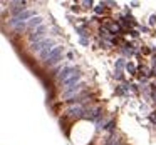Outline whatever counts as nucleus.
Segmentation results:
<instances>
[{"label": "nucleus", "mask_w": 156, "mask_h": 145, "mask_svg": "<svg viewBox=\"0 0 156 145\" xmlns=\"http://www.w3.org/2000/svg\"><path fill=\"white\" fill-rule=\"evenodd\" d=\"M42 25H44V18H42L41 15H35L34 18H30V20L27 22V28H32V30L42 27Z\"/></svg>", "instance_id": "obj_3"}, {"label": "nucleus", "mask_w": 156, "mask_h": 145, "mask_svg": "<svg viewBox=\"0 0 156 145\" xmlns=\"http://www.w3.org/2000/svg\"><path fill=\"white\" fill-rule=\"evenodd\" d=\"M114 125H116V124H114V120H111L108 125H106L104 130H108V132H114Z\"/></svg>", "instance_id": "obj_7"}, {"label": "nucleus", "mask_w": 156, "mask_h": 145, "mask_svg": "<svg viewBox=\"0 0 156 145\" xmlns=\"http://www.w3.org/2000/svg\"><path fill=\"white\" fill-rule=\"evenodd\" d=\"M154 22H156V17H154V15H153V17H151V20H149V24L153 25V24H154Z\"/></svg>", "instance_id": "obj_12"}, {"label": "nucleus", "mask_w": 156, "mask_h": 145, "mask_svg": "<svg viewBox=\"0 0 156 145\" xmlns=\"http://www.w3.org/2000/svg\"><path fill=\"white\" fill-rule=\"evenodd\" d=\"M104 10H106V7H104V4H102V2H101V4L98 5V7H94V12H96V14H98V15L104 14Z\"/></svg>", "instance_id": "obj_6"}, {"label": "nucleus", "mask_w": 156, "mask_h": 145, "mask_svg": "<svg viewBox=\"0 0 156 145\" xmlns=\"http://www.w3.org/2000/svg\"><path fill=\"white\" fill-rule=\"evenodd\" d=\"M149 118H151V122H153V124H156V112H153V114H151V117H149Z\"/></svg>", "instance_id": "obj_11"}, {"label": "nucleus", "mask_w": 156, "mask_h": 145, "mask_svg": "<svg viewBox=\"0 0 156 145\" xmlns=\"http://www.w3.org/2000/svg\"><path fill=\"white\" fill-rule=\"evenodd\" d=\"M62 55H64V48H62L61 45H57V47L51 52V55H49V58L45 62H47L49 65H54V64H57V62L62 58Z\"/></svg>", "instance_id": "obj_2"}, {"label": "nucleus", "mask_w": 156, "mask_h": 145, "mask_svg": "<svg viewBox=\"0 0 156 145\" xmlns=\"http://www.w3.org/2000/svg\"><path fill=\"white\" fill-rule=\"evenodd\" d=\"M114 78H118V80H122V70H114Z\"/></svg>", "instance_id": "obj_8"}, {"label": "nucleus", "mask_w": 156, "mask_h": 145, "mask_svg": "<svg viewBox=\"0 0 156 145\" xmlns=\"http://www.w3.org/2000/svg\"><path fill=\"white\" fill-rule=\"evenodd\" d=\"M126 65H128V62H126L124 58H119V60L116 62V70H122V68H126Z\"/></svg>", "instance_id": "obj_5"}, {"label": "nucleus", "mask_w": 156, "mask_h": 145, "mask_svg": "<svg viewBox=\"0 0 156 145\" xmlns=\"http://www.w3.org/2000/svg\"><path fill=\"white\" fill-rule=\"evenodd\" d=\"M126 72H129V75H136L138 68H136V65L133 64V62H128V65H126Z\"/></svg>", "instance_id": "obj_4"}, {"label": "nucleus", "mask_w": 156, "mask_h": 145, "mask_svg": "<svg viewBox=\"0 0 156 145\" xmlns=\"http://www.w3.org/2000/svg\"><path fill=\"white\" fill-rule=\"evenodd\" d=\"M82 5H84V8H92V2L89 0V2H81Z\"/></svg>", "instance_id": "obj_9"}, {"label": "nucleus", "mask_w": 156, "mask_h": 145, "mask_svg": "<svg viewBox=\"0 0 156 145\" xmlns=\"http://www.w3.org/2000/svg\"><path fill=\"white\" fill-rule=\"evenodd\" d=\"M81 44L82 45H89V38L87 37H81Z\"/></svg>", "instance_id": "obj_10"}, {"label": "nucleus", "mask_w": 156, "mask_h": 145, "mask_svg": "<svg viewBox=\"0 0 156 145\" xmlns=\"http://www.w3.org/2000/svg\"><path fill=\"white\" fill-rule=\"evenodd\" d=\"M47 32H49V28L45 27V25H42V27H39V28H35V30H32V34L29 35V40L32 42V44H39V42H42V40H45V35H47Z\"/></svg>", "instance_id": "obj_1"}]
</instances>
